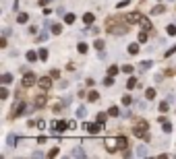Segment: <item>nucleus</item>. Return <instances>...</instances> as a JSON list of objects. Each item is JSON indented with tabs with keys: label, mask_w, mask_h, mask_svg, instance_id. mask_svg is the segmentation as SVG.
Segmentation results:
<instances>
[{
	"label": "nucleus",
	"mask_w": 176,
	"mask_h": 159,
	"mask_svg": "<svg viewBox=\"0 0 176 159\" xmlns=\"http://www.w3.org/2000/svg\"><path fill=\"white\" fill-rule=\"evenodd\" d=\"M149 124L145 122V120H137V126H135V130H133V134L135 136H139V139H143V141H147L149 139Z\"/></svg>",
	"instance_id": "nucleus-1"
},
{
	"label": "nucleus",
	"mask_w": 176,
	"mask_h": 159,
	"mask_svg": "<svg viewBox=\"0 0 176 159\" xmlns=\"http://www.w3.org/2000/svg\"><path fill=\"white\" fill-rule=\"evenodd\" d=\"M50 128H54L56 132H64L69 128V122H64V120H56V122H52L50 124Z\"/></svg>",
	"instance_id": "nucleus-2"
},
{
	"label": "nucleus",
	"mask_w": 176,
	"mask_h": 159,
	"mask_svg": "<svg viewBox=\"0 0 176 159\" xmlns=\"http://www.w3.org/2000/svg\"><path fill=\"white\" fill-rule=\"evenodd\" d=\"M35 83H37V77H35L33 73H27V75L23 77V85H25V87H31V85H35Z\"/></svg>",
	"instance_id": "nucleus-3"
},
{
	"label": "nucleus",
	"mask_w": 176,
	"mask_h": 159,
	"mask_svg": "<svg viewBox=\"0 0 176 159\" xmlns=\"http://www.w3.org/2000/svg\"><path fill=\"white\" fill-rule=\"evenodd\" d=\"M23 109H25V103H23V101H21V103H17V105L13 107L11 118H19V116H23Z\"/></svg>",
	"instance_id": "nucleus-4"
},
{
	"label": "nucleus",
	"mask_w": 176,
	"mask_h": 159,
	"mask_svg": "<svg viewBox=\"0 0 176 159\" xmlns=\"http://www.w3.org/2000/svg\"><path fill=\"white\" fill-rule=\"evenodd\" d=\"M116 147L118 149H126L128 147V139H126V136H118V139H116Z\"/></svg>",
	"instance_id": "nucleus-5"
},
{
	"label": "nucleus",
	"mask_w": 176,
	"mask_h": 159,
	"mask_svg": "<svg viewBox=\"0 0 176 159\" xmlns=\"http://www.w3.org/2000/svg\"><path fill=\"white\" fill-rule=\"evenodd\" d=\"M87 130H89L91 134H100V130H102V122H97V124H89V126H87Z\"/></svg>",
	"instance_id": "nucleus-6"
},
{
	"label": "nucleus",
	"mask_w": 176,
	"mask_h": 159,
	"mask_svg": "<svg viewBox=\"0 0 176 159\" xmlns=\"http://www.w3.org/2000/svg\"><path fill=\"white\" fill-rule=\"evenodd\" d=\"M143 17H141V13H130L128 15V23H139Z\"/></svg>",
	"instance_id": "nucleus-7"
},
{
	"label": "nucleus",
	"mask_w": 176,
	"mask_h": 159,
	"mask_svg": "<svg viewBox=\"0 0 176 159\" xmlns=\"http://www.w3.org/2000/svg\"><path fill=\"white\" fill-rule=\"evenodd\" d=\"M46 101H48V99H46V95H37V99H35V103H33V105H35V107H43V105H46Z\"/></svg>",
	"instance_id": "nucleus-8"
},
{
	"label": "nucleus",
	"mask_w": 176,
	"mask_h": 159,
	"mask_svg": "<svg viewBox=\"0 0 176 159\" xmlns=\"http://www.w3.org/2000/svg\"><path fill=\"white\" fill-rule=\"evenodd\" d=\"M164 13H166V6L164 4H158V6L151 8V15H164Z\"/></svg>",
	"instance_id": "nucleus-9"
},
{
	"label": "nucleus",
	"mask_w": 176,
	"mask_h": 159,
	"mask_svg": "<svg viewBox=\"0 0 176 159\" xmlns=\"http://www.w3.org/2000/svg\"><path fill=\"white\" fill-rule=\"evenodd\" d=\"M25 56H27V60H29V62H37V60H39V54H35L33 50H29Z\"/></svg>",
	"instance_id": "nucleus-10"
},
{
	"label": "nucleus",
	"mask_w": 176,
	"mask_h": 159,
	"mask_svg": "<svg viewBox=\"0 0 176 159\" xmlns=\"http://www.w3.org/2000/svg\"><path fill=\"white\" fill-rule=\"evenodd\" d=\"M126 50H128V54H133V56H135V54H139V50H141V48H139V43H130Z\"/></svg>",
	"instance_id": "nucleus-11"
},
{
	"label": "nucleus",
	"mask_w": 176,
	"mask_h": 159,
	"mask_svg": "<svg viewBox=\"0 0 176 159\" xmlns=\"http://www.w3.org/2000/svg\"><path fill=\"white\" fill-rule=\"evenodd\" d=\"M0 83H2V85L13 83V75H11V73H4V75H2V79H0Z\"/></svg>",
	"instance_id": "nucleus-12"
},
{
	"label": "nucleus",
	"mask_w": 176,
	"mask_h": 159,
	"mask_svg": "<svg viewBox=\"0 0 176 159\" xmlns=\"http://www.w3.org/2000/svg\"><path fill=\"white\" fill-rule=\"evenodd\" d=\"M52 33L54 35H60L62 33V25H60V23H52Z\"/></svg>",
	"instance_id": "nucleus-13"
},
{
	"label": "nucleus",
	"mask_w": 176,
	"mask_h": 159,
	"mask_svg": "<svg viewBox=\"0 0 176 159\" xmlns=\"http://www.w3.org/2000/svg\"><path fill=\"white\" fill-rule=\"evenodd\" d=\"M93 21H95V17H93L91 13H87V15H83V23H87V25H91Z\"/></svg>",
	"instance_id": "nucleus-14"
},
{
	"label": "nucleus",
	"mask_w": 176,
	"mask_h": 159,
	"mask_svg": "<svg viewBox=\"0 0 176 159\" xmlns=\"http://www.w3.org/2000/svg\"><path fill=\"white\" fill-rule=\"evenodd\" d=\"M39 85H41L43 89H48V87L52 85V81H50V77H43V79H39Z\"/></svg>",
	"instance_id": "nucleus-15"
},
{
	"label": "nucleus",
	"mask_w": 176,
	"mask_h": 159,
	"mask_svg": "<svg viewBox=\"0 0 176 159\" xmlns=\"http://www.w3.org/2000/svg\"><path fill=\"white\" fill-rule=\"evenodd\" d=\"M145 97H147V99H149V101H151V99H153V97H156V89H153V87H149V89H147V91H145Z\"/></svg>",
	"instance_id": "nucleus-16"
},
{
	"label": "nucleus",
	"mask_w": 176,
	"mask_h": 159,
	"mask_svg": "<svg viewBox=\"0 0 176 159\" xmlns=\"http://www.w3.org/2000/svg\"><path fill=\"white\" fill-rule=\"evenodd\" d=\"M71 157H85V151L83 149H73L71 151Z\"/></svg>",
	"instance_id": "nucleus-17"
},
{
	"label": "nucleus",
	"mask_w": 176,
	"mask_h": 159,
	"mask_svg": "<svg viewBox=\"0 0 176 159\" xmlns=\"http://www.w3.org/2000/svg\"><path fill=\"white\" fill-rule=\"evenodd\" d=\"M151 64H153L151 60H143V62H139V68H141V70H147V68H149Z\"/></svg>",
	"instance_id": "nucleus-18"
},
{
	"label": "nucleus",
	"mask_w": 176,
	"mask_h": 159,
	"mask_svg": "<svg viewBox=\"0 0 176 159\" xmlns=\"http://www.w3.org/2000/svg\"><path fill=\"white\" fill-rule=\"evenodd\" d=\"M108 114H110V116H114V118H116V116H120V109H118L116 105H112V107L108 109Z\"/></svg>",
	"instance_id": "nucleus-19"
},
{
	"label": "nucleus",
	"mask_w": 176,
	"mask_h": 159,
	"mask_svg": "<svg viewBox=\"0 0 176 159\" xmlns=\"http://www.w3.org/2000/svg\"><path fill=\"white\" fill-rule=\"evenodd\" d=\"M162 128H164V132H172V124L168 120H162Z\"/></svg>",
	"instance_id": "nucleus-20"
},
{
	"label": "nucleus",
	"mask_w": 176,
	"mask_h": 159,
	"mask_svg": "<svg viewBox=\"0 0 176 159\" xmlns=\"http://www.w3.org/2000/svg\"><path fill=\"white\" fill-rule=\"evenodd\" d=\"M17 21H19V23H27V21H29V15H27V13H21V15L17 17Z\"/></svg>",
	"instance_id": "nucleus-21"
},
{
	"label": "nucleus",
	"mask_w": 176,
	"mask_h": 159,
	"mask_svg": "<svg viewBox=\"0 0 176 159\" xmlns=\"http://www.w3.org/2000/svg\"><path fill=\"white\" fill-rule=\"evenodd\" d=\"M64 23H67V25H73L75 23V15H64Z\"/></svg>",
	"instance_id": "nucleus-22"
},
{
	"label": "nucleus",
	"mask_w": 176,
	"mask_h": 159,
	"mask_svg": "<svg viewBox=\"0 0 176 159\" xmlns=\"http://www.w3.org/2000/svg\"><path fill=\"white\" fill-rule=\"evenodd\" d=\"M147 39H149V35H147V29H145V31L139 33V43H143V41H147Z\"/></svg>",
	"instance_id": "nucleus-23"
},
{
	"label": "nucleus",
	"mask_w": 176,
	"mask_h": 159,
	"mask_svg": "<svg viewBox=\"0 0 176 159\" xmlns=\"http://www.w3.org/2000/svg\"><path fill=\"white\" fill-rule=\"evenodd\" d=\"M77 50H79L81 54H85V52H87V50H89V48H87V43H85V41H81V43L77 45Z\"/></svg>",
	"instance_id": "nucleus-24"
},
{
	"label": "nucleus",
	"mask_w": 176,
	"mask_h": 159,
	"mask_svg": "<svg viewBox=\"0 0 176 159\" xmlns=\"http://www.w3.org/2000/svg\"><path fill=\"white\" fill-rule=\"evenodd\" d=\"M93 48H95L97 52H102V50H104V41H102V39H95V43H93Z\"/></svg>",
	"instance_id": "nucleus-25"
},
{
	"label": "nucleus",
	"mask_w": 176,
	"mask_h": 159,
	"mask_svg": "<svg viewBox=\"0 0 176 159\" xmlns=\"http://www.w3.org/2000/svg\"><path fill=\"white\" fill-rule=\"evenodd\" d=\"M87 99H89V101H97V99H100V93H95V91H91V93L87 95Z\"/></svg>",
	"instance_id": "nucleus-26"
},
{
	"label": "nucleus",
	"mask_w": 176,
	"mask_h": 159,
	"mask_svg": "<svg viewBox=\"0 0 176 159\" xmlns=\"http://www.w3.org/2000/svg\"><path fill=\"white\" fill-rule=\"evenodd\" d=\"M39 60H48V50H46V48L39 50Z\"/></svg>",
	"instance_id": "nucleus-27"
},
{
	"label": "nucleus",
	"mask_w": 176,
	"mask_h": 159,
	"mask_svg": "<svg viewBox=\"0 0 176 159\" xmlns=\"http://www.w3.org/2000/svg\"><path fill=\"white\" fill-rule=\"evenodd\" d=\"M126 87H128V89H135V87H137V79L130 77V79H128V83H126Z\"/></svg>",
	"instance_id": "nucleus-28"
},
{
	"label": "nucleus",
	"mask_w": 176,
	"mask_h": 159,
	"mask_svg": "<svg viewBox=\"0 0 176 159\" xmlns=\"http://www.w3.org/2000/svg\"><path fill=\"white\" fill-rule=\"evenodd\" d=\"M141 25H143V27H145V29H147V31H149V29H151V23H149V19H145V17H143V19H141Z\"/></svg>",
	"instance_id": "nucleus-29"
},
{
	"label": "nucleus",
	"mask_w": 176,
	"mask_h": 159,
	"mask_svg": "<svg viewBox=\"0 0 176 159\" xmlns=\"http://www.w3.org/2000/svg\"><path fill=\"white\" fill-rule=\"evenodd\" d=\"M104 85H108V87H110V85H114V77H112V75H108V77L104 79Z\"/></svg>",
	"instance_id": "nucleus-30"
},
{
	"label": "nucleus",
	"mask_w": 176,
	"mask_h": 159,
	"mask_svg": "<svg viewBox=\"0 0 176 159\" xmlns=\"http://www.w3.org/2000/svg\"><path fill=\"white\" fill-rule=\"evenodd\" d=\"M85 114H87V109H85V107L81 105V107L77 109V118H85Z\"/></svg>",
	"instance_id": "nucleus-31"
},
{
	"label": "nucleus",
	"mask_w": 176,
	"mask_h": 159,
	"mask_svg": "<svg viewBox=\"0 0 176 159\" xmlns=\"http://www.w3.org/2000/svg\"><path fill=\"white\" fill-rule=\"evenodd\" d=\"M17 141H19V139H17V136H15V134H8V139H6V143H8L11 147H13V145H15Z\"/></svg>",
	"instance_id": "nucleus-32"
},
{
	"label": "nucleus",
	"mask_w": 176,
	"mask_h": 159,
	"mask_svg": "<svg viewBox=\"0 0 176 159\" xmlns=\"http://www.w3.org/2000/svg\"><path fill=\"white\" fill-rule=\"evenodd\" d=\"M137 155H139V157H147V149H145V147H139V149H137Z\"/></svg>",
	"instance_id": "nucleus-33"
},
{
	"label": "nucleus",
	"mask_w": 176,
	"mask_h": 159,
	"mask_svg": "<svg viewBox=\"0 0 176 159\" xmlns=\"http://www.w3.org/2000/svg\"><path fill=\"white\" fill-rule=\"evenodd\" d=\"M108 75H112V77L118 75V66H110V68H108Z\"/></svg>",
	"instance_id": "nucleus-34"
},
{
	"label": "nucleus",
	"mask_w": 176,
	"mask_h": 159,
	"mask_svg": "<svg viewBox=\"0 0 176 159\" xmlns=\"http://www.w3.org/2000/svg\"><path fill=\"white\" fill-rule=\"evenodd\" d=\"M168 107H170L168 101H162V103H160V112H168Z\"/></svg>",
	"instance_id": "nucleus-35"
},
{
	"label": "nucleus",
	"mask_w": 176,
	"mask_h": 159,
	"mask_svg": "<svg viewBox=\"0 0 176 159\" xmlns=\"http://www.w3.org/2000/svg\"><path fill=\"white\" fill-rule=\"evenodd\" d=\"M168 35H176V25H168Z\"/></svg>",
	"instance_id": "nucleus-36"
},
{
	"label": "nucleus",
	"mask_w": 176,
	"mask_h": 159,
	"mask_svg": "<svg viewBox=\"0 0 176 159\" xmlns=\"http://www.w3.org/2000/svg\"><path fill=\"white\" fill-rule=\"evenodd\" d=\"M128 4H130V0H122V2L116 4V8H124V6H128Z\"/></svg>",
	"instance_id": "nucleus-37"
},
{
	"label": "nucleus",
	"mask_w": 176,
	"mask_h": 159,
	"mask_svg": "<svg viewBox=\"0 0 176 159\" xmlns=\"http://www.w3.org/2000/svg\"><path fill=\"white\" fill-rule=\"evenodd\" d=\"M122 103H124V105H130V103H133V97L124 95V97H122Z\"/></svg>",
	"instance_id": "nucleus-38"
},
{
	"label": "nucleus",
	"mask_w": 176,
	"mask_h": 159,
	"mask_svg": "<svg viewBox=\"0 0 176 159\" xmlns=\"http://www.w3.org/2000/svg\"><path fill=\"white\" fill-rule=\"evenodd\" d=\"M122 73H126V75H130V73H133V66H130V64H126V66H122Z\"/></svg>",
	"instance_id": "nucleus-39"
},
{
	"label": "nucleus",
	"mask_w": 176,
	"mask_h": 159,
	"mask_svg": "<svg viewBox=\"0 0 176 159\" xmlns=\"http://www.w3.org/2000/svg\"><path fill=\"white\" fill-rule=\"evenodd\" d=\"M0 97H2V99H6V97H8V91H6V87H2V89H0Z\"/></svg>",
	"instance_id": "nucleus-40"
},
{
	"label": "nucleus",
	"mask_w": 176,
	"mask_h": 159,
	"mask_svg": "<svg viewBox=\"0 0 176 159\" xmlns=\"http://www.w3.org/2000/svg\"><path fill=\"white\" fill-rule=\"evenodd\" d=\"M174 52H176V45H172V48H170V50H166V54H164V56L168 58V56H172Z\"/></svg>",
	"instance_id": "nucleus-41"
},
{
	"label": "nucleus",
	"mask_w": 176,
	"mask_h": 159,
	"mask_svg": "<svg viewBox=\"0 0 176 159\" xmlns=\"http://www.w3.org/2000/svg\"><path fill=\"white\" fill-rule=\"evenodd\" d=\"M58 155V147H54V149H50V153H48V157H56Z\"/></svg>",
	"instance_id": "nucleus-42"
},
{
	"label": "nucleus",
	"mask_w": 176,
	"mask_h": 159,
	"mask_svg": "<svg viewBox=\"0 0 176 159\" xmlns=\"http://www.w3.org/2000/svg\"><path fill=\"white\" fill-rule=\"evenodd\" d=\"M85 33H91V35H95V33H97V27H89V29H87Z\"/></svg>",
	"instance_id": "nucleus-43"
},
{
	"label": "nucleus",
	"mask_w": 176,
	"mask_h": 159,
	"mask_svg": "<svg viewBox=\"0 0 176 159\" xmlns=\"http://www.w3.org/2000/svg\"><path fill=\"white\" fill-rule=\"evenodd\" d=\"M104 120H106V114H97V122L104 124Z\"/></svg>",
	"instance_id": "nucleus-44"
},
{
	"label": "nucleus",
	"mask_w": 176,
	"mask_h": 159,
	"mask_svg": "<svg viewBox=\"0 0 176 159\" xmlns=\"http://www.w3.org/2000/svg\"><path fill=\"white\" fill-rule=\"evenodd\" d=\"M0 48H6V35H4L2 39H0Z\"/></svg>",
	"instance_id": "nucleus-45"
},
{
	"label": "nucleus",
	"mask_w": 176,
	"mask_h": 159,
	"mask_svg": "<svg viewBox=\"0 0 176 159\" xmlns=\"http://www.w3.org/2000/svg\"><path fill=\"white\" fill-rule=\"evenodd\" d=\"M35 126H37V128H43L46 124H43V120H37V122H35Z\"/></svg>",
	"instance_id": "nucleus-46"
},
{
	"label": "nucleus",
	"mask_w": 176,
	"mask_h": 159,
	"mask_svg": "<svg viewBox=\"0 0 176 159\" xmlns=\"http://www.w3.org/2000/svg\"><path fill=\"white\" fill-rule=\"evenodd\" d=\"M48 2H50V0H39V4H41V6H46Z\"/></svg>",
	"instance_id": "nucleus-47"
},
{
	"label": "nucleus",
	"mask_w": 176,
	"mask_h": 159,
	"mask_svg": "<svg viewBox=\"0 0 176 159\" xmlns=\"http://www.w3.org/2000/svg\"><path fill=\"white\" fill-rule=\"evenodd\" d=\"M50 2H52V0H50Z\"/></svg>",
	"instance_id": "nucleus-48"
}]
</instances>
